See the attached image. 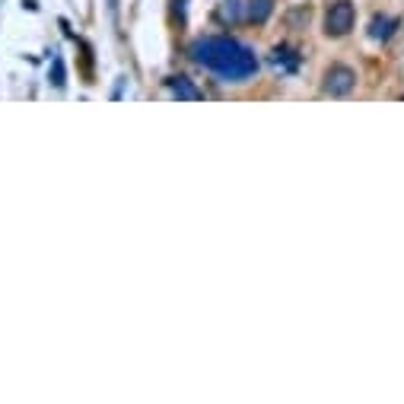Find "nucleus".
Segmentation results:
<instances>
[{
	"mask_svg": "<svg viewBox=\"0 0 404 404\" xmlns=\"http://www.w3.org/2000/svg\"><path fill=\"white\" fill-rule=\"evenodd\" d=\"M191 60L226 83H245L258 70V58L252 54V48L223 35H207L191 42Z\"/></svg>",
	"mask_w": 404,
	"mask_h": 404,
	"instance_id": "f257e3e1",
	"label": "nucleus"
},
{
	"mask_svg": "<svg viewBox=\"0 0 404 404\" xmlns=\"http://www.w3.org/2000/svg\"><path fill=\"white\" fill-rule=\"evenodd\" d=\"M353 86H357V70L353 67H347V64H331L325 70L322 90L328 96H347V92H353Z\"/></svg>",
	"mask_w": 404,
	"mask_h": 404,
	"instance_id": "f03ea898",
	"label": "nucleus"
},
{
	"mask_svg": "<svg viewBox=\"0 0 404 404\" xmlns=\"http://www.w3.org/2000/svg\"><path fill=\"white\" fill-rule=\"evenodd\" d=\"M353 19H357V13H353L350 0H337V3L328 7V13H325V32L328 35H347L353 29Z\"/></svg>",
	"mask_w": 404,
	"mask_h": 404,
	"instance_id": "7ed1b4c3",
	"label": "nucleus"
},
{
	"mask_svg": "<svg viewBox=\"0 0 404 404\" xmlns=\"http://www.w3.org/2000/svg\"><path fill=\"white\" fill-rule=\"evenodd\" d=\"M169 92H172L175 99H185V102H197V99H204V92L197 90L188 76H172V80H169Z\"/></svg>",
	"mask_w": 404,
	"mask_h": 404,
	"instance_id": "20e7f679",
	"label": "nucleus"
},
{
	"mask_svg": "<svg viewBox=\"0 0 404 404\" xmlns=\"http://www.w3.org/2000/svg\"><path fill=\"white\" fill-rule=\"evenodd\" d=\"M395 19L391 16H375L373 23H369V35L375 38V42H385V38H391V32H395Z\"/></svg>",
	"mask_w": 404,
	"mask_h": 404,
	"instance_id": "39448f33",
	"label": "nucleus"
},
{
	"mask_svg": "<svg viewBox=\"0 0 404 404\" xmlns=\"http://www.w3.org/2000/svg\"><path fill=\"white\" fill-rule=\"evenodd\" d=\"M274 13V0H248V19L252 23H268Z\"/></svg>",
	"mask_w": 404,
	"mask_h": 404,
	"instance_id": "423d86ee",
	"label": "nucleus"
},
{
	"mask_svg": "<svg viewBox=\"0 0 404 404\" xmlns=\"http://www.w3.org/2000/svg\"><path fill=\"white\" fill-rule=\"evenodd\" d=\"M270 64L280 70H296V64H300V54H293L290 48H274L270 51Z\"/></svg>",
	"mask_w": 404,
	"mask_h": 404,
	"instance_id": "0eeeda50",
	"label": "nucleus"
},
{
	"mask_svg": "<svg viewBox=\"0 0 404 404\" xmlns=\"http://www.w3.org/2000/svg\"><path fill=\"white\" fill-rule=\"evenodd\" d=\"M242 7H245L242 0H226L223 7H220V19H223V23H239V19H242Z\"/></svg>",
	"mask_w": 404,
	"mask_h": 404,
	"instance_id": "6e6552de",
	"label": "nucleus"
},
{
	"mask_svg": "<svg viewBox=\"0 0 404 404\" xmlns=\"http://www.w3.org/2000/svg\"><path fill=\"white\" fill-rule=\"evenodd\" d=\"M51 83H54V86H64V64H60V60H54V74H51Z\"/></svg>",
	"mask_w": 404,
	"mask_h": 404,
	"instance_id": "1a4fd4ad",
	"label": "nucleus"
},
{
	"mask_svg": "<svg viewBox=\"0 0 404 404\" xmlns=\"http://www.w3.org/2000/svg\"><path fill=\"white\" fill-rule=\"evenodd\" d=\"M108 7H112V13H118V0H108Z\"/></svg>",
	"mask_w": 404,
	"mask_h": 404,
	"instance_id": "9d476101",
	"label": "nucleus"
}]
</instances>
